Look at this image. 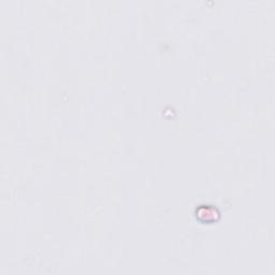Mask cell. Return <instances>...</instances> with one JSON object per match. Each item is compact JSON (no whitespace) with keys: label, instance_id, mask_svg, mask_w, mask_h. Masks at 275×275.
<instances>
[{"label":"cell","instance_id":"obj_1","mask_svg":"<svg viewBox=\"0 0 275 275\" xmlns=\"http://www.w3.org/2000/svg\"><path fill=\"white\" fill-rule=\"evenodd\" d=\"M219 217V212L211 206H202L197 209V218L202 222L216 221Z\"/></svg>","mask_w":275,"mask_h":275}]
</instances>
